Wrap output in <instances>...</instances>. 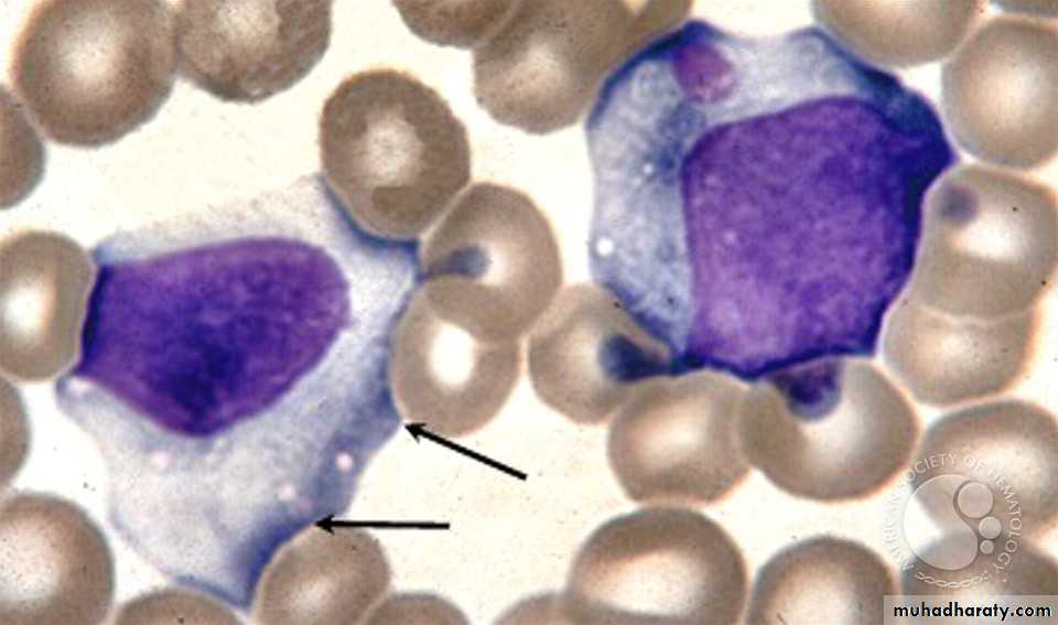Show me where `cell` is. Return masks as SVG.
I'll return each instance as SVG.
<instances>
[{
  "instance_id": "cell-1",
  "label": "cell",
  "mask_w": 1058,
  "mask_h": 625,
  "mask_svg": "<svg viewBox=\"0 0 1058 625\" xmlns=\"http://www.w3.org/2000/svg\"><path fill=\"white\" fill-rule=\"evenodd\" d=\"M186 216L90 252L77 360L56 380L82 416L213 442L309 409L368 347L346 261L311 241Z\"/></svg>"
},
{
  "instance_id": "cell-2",
  "label": "cell",
  "mask_w": 1058,
  "mask_h": 625,
  "mask_svg": "<svg viewBox=\"0 0 1058 625\" xmlns=\"http://www.w3.org/2000/svg\"><path fill=\"white\" fill-rule=\"evenodd\" d=\"M754 384L741 411L745 452L788 495L821 504L860 502L909 466L920 419L875 366L823 358Z\"/></svg>"
},
{
  "instance_id": "cell-3",
  "label": "cell",
  "mask_w": 1058,
  "mask_h": 625,
  "mask_svg": "<svg viewBox=\"0 0 1058 625\" xmlns=\"http://www.w3.org/2000/svg\"><path fill=\"white\" fill-rule=\"evenodd\" d=\"M172 19L159 0L40 1L13 45V90L50 141L116 143L173 91Z\"/></svg>"
},
{
  "instance_id": "cell-4",
  "label": "cell",
  "mask_w": 1058,
  "mask_h": 625,
  "mask_svg": "<svg viewBox=\"0 0 1058 625\" xmlns=\"http://www.w3.org/2000/svg\"><path fill=\"white\" fill-rule=\"evenodd\" d=\"M319 148L336 206L386 243L418 241L471 180L464 123L434 88L395 68L337 85L321 110Z\"/></svg>"
},
{
  "instance_id": "cell-5",
  "label": "cell",
  "mask_w": 1058,
  "mask_h": 625,
  "mask_svg": "<svg viewBox=\"0 0 1058 625\" xmlns=\"http://www.w3.org/2000/svg\"><path fill=\"white\" fill-rule=\"evenodd\" d=\"M1057 193L967 164L938 184L905 293L951 317L996 321L1038 309L1057 277Z\"/></svg>"
},
{
  "instance_id": "cell-6",
  "label": "cell",
  "mask_w": 1058,
  "mask_h": 625,
  "mask_svg": "<svg viewBox=\"0 0 1058 625\" xmlns=\"http://www.w3.org/2000/svg\"><path fill=\"white\" fill-rule=\"evenodd\" d=\"M748 571L734 539L705 515L646 507L597 527L560 596L576 624H738Z\"/></svg>"
},
{
  "instance_id": "cell-7",
  "label": "cell",
  "mask_w": 1058,
  "mask_h": 625,
  "mask_svg": "<svg viewBox=\"0 0 1058 625\" xmlns=\"http://www.w3.org/2000/svg\"><path fill=\"white\" fill-rule=\"evenodd\" d=\"M910 491L944 532L1038 542L1058 525V425L1019 399L949 412L922 434Z\"/></svg>"
},
{
  "instance_id": "cell-8",
  "label": "cell",
  "mask_w": 1058,
  "mask_h": 625,
  "mask_svg": "<svg viewBox=\"0 0 1058 625\" xmlns=\"http://www.w3.org/2000/svg\"><path fill=\"white\" fill-rule=\"evenodd\" d=\"M562 276L554 231L531 197L478 182L428 239L418 293L435 314L474 336L510 343L552 305Z\"/></svg>"
},
{
  "instance_id": "cell-9",
  "label": "cell",
  "mask_w": 1058,
  "mask_h": 625,
  "mask_svg": "<svg viewBox=\"0 0 1058 625\" xmlns=\"http://www.w3.org/2000/svg\"><path fill=\"white\" fill-rule=\"evenodd\" d=\"M745 390L712 375H672L639 386L607 435L609 466L640 504L706 506L751 473L741 432Z\"/></svg>"
},
{
  "instance_id": "cell-10",
  "label": "cell",
  "mask_w": 1058,
  "mask_h": 625,
  "mask_svg": "<svg viewBox=\"0 0 1058 625\" xmlns=\"http://www.w3.org/2000/svg\"><path fill=\"white\" fill-rule=\"evenodd\" d=\"M617 9L600 1H512L473 50L478 106L530 134L577 123L616 53Z\"/></svg>"
},
{
  "instance_id": "cell-11",
  "label": "cell",
  "mask_w": 1058,
  "mask_h": 625,
  "mask_svg": "<svg viewBox=\"0 0 1058 625\" xmlns=\"http://www.w3.org/2000/svg\"><path fill=\"white\" fill-rule=\"evenodd\" d=\"M1055 22L1000 15L983 23L941 69V104L960 147L994 166L1029 171L1058 148Z\"/></svg>"
},
{
  "instance_id": "cell-12",
  "label": "cell",
  "mask_w": 1058,
  "mask_h": 625,
  "mask_svg": "<svg viewBox=\"0 0 1058 625\" xmlns=\"http://www.w3.org/2000/svg\"><path fill=\"white\" fill-rule=\"evenodd\" d=\"M172 32L184 80L222 101L256 104L288 90L322 60L332 2L180 1Z\"/></svg>"
},
{
  "instance_id": "cell-13",
  "label": "cell",
  "mask_w": 1058,
  "mask_h": 625,
  "mask_svg": "<svg viewBox=\"0 0 1058 625\" xmlns=\"http://www.w3.org/2000/svg\"><path fill=\"white\" fill-rule=\"evenodd\" d=\"M538 398L569 420L605 423L634 391L677 364L609 293L570 285L536 324L527 348Z\"/></svg>"
},
{
  "instance_id": "cell-14",
  "label": "cell",
  "mask_w": 1058,
  "mask_h": 625,
  "mask_svg": "<svg viewBox=\"0 0 1058 625\" xmlns=\"http://www.w3.org/2000/svg\"><path fill=\"white\" fill-rule=\"evenodd\" d=\"M114 558L75 503L11 492L0 509V624H98L112 605Z\"/></svg>"
},
{
  "instance_id": "cell-15",
  "label": "cell",
  "mask_w": 1058,
  "mask_h": 625,
  "mask_svg": "<svg viewBox=\"0 0 1058 625\" xmlns=\"http://www.w3.org/2000/svg\"><path fill=\"white\" fill-rule=\"evenodd\" d=\"M1058 564L1038 542L944 532L903 567L888 623L1057 624Z\"/></svg>"
},
{
  "instance_id": "cell-16",
  "label": "cell",
  "mask_w": 1058,
  "mask_h": 625,
  "mask_svg": "<svg viewBox=\"0 0 1058 625\" xmlns=\"http://www.w3.org/2000/svg\"><path fill=\"white\" fill-rule=\"evenodd\" d=\"M1040 325V308L981 321L938 314L904 294L887 322L883 354L915 401L944 409L1015 388L1030 370Z\"/></svg>"
},
{
  "instance_id": "cell-17",
  "label": "cell",
  "mask_w": 1058,
  "mask_h": 625,
  "mask_svg": "<svg viewBox=\"0 0 1058 625\" xmlns=\"http://www.w3.org/2000/svg\"><path fill=\"white\" fill-rule=\"evenodd\" d=\"M521 369L519 342L483 341L435 314L418 288L401 317L392 385L406 417L429 432L460 438L503 409Z\"/></svg>"
},
{
  "instance_id": "cell-18",
  "label": "cell",
  "mask_w": 1058,
  "mask_h": 625,
  "mask_svg": "<svg viewBox=\"0 0 1058 625\" xmlns=\"http://www.w3.org/2000/svg\"><path fill=\"white\" fill-rule=\"evenodd\" d=\"M93 263L69 237L23 230L1 243V366L19 380L51 378L77 355Z\"/></svg>"
},
{
  "instance_id": "cell-19",
  "label": "cell",
  "mask_w": 1058,
  "mask_h": 625,
  "mask_svg": "<svg viewBox=\"0 0 1058 625\" xmlns=\"http://www.w3.org/2000/svg\"><path fill=\"white\" fill-rule=\"evenodd\" d=\"M897 594L894 570L876 551L818 535L784 548L759 569L746 623L883 625Z\"/></svg>"
},
{
  "instance_id": "cell-20",
  "label": "cell",
  "mask_w": 1058,
  "mask_h": 625,
  "mask_svg": "<svg viewBox=\"0 0 1058 625\" xmlns=\"http://www.w3.org/2000/svg\"><path fill=\"white\" fill-rule=\"evenodd\" d=\"M381 546L350 526L317 528L270 568L258 602L264 624H355L388 588Z\"/></svg>"
},
{
  "instance_id": "cell-21",
  "label": "cell",
  "mask_w": 1058,
  "mask_h": 625,
  "mask_svg": "<svg viewBox=\"0 0 1058 625\" xmlns=\"http://www.w3.org/2000/svg\"><path fill=\"white\" fill-rule=\"evenodd\" d=\"M982 12L978 1H856L821 8L824 22L862 57L898 68L949 55Z\"/></svg>"
},
{
  "instance_id": "cell-22",
  "label": "cell",
  "mask_w": 1058,
  "mask_h": 625,
  "mask_svg": "<svg viewBox=\"0 0 1058 625\" xmlns=\"http://www.w3.org/2000/svg\"><path fill=\"white\" fill-rule=\"evenodd\" d=\"M393 3L419 37L442 46L474 50L498 26L512 1Z\"/></svg>"
}]
</instances>
